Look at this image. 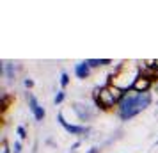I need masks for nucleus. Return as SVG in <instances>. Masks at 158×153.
Returning <instances> with one entry per match:
<instances>
[{
  "label": "nucleus",
  "mask_w": 158,
  "mask_h": 153,
  "mask_svg": "<svg viewBox=\"0 0 158 153\" xmlns=\"http://www.w3.org/2000/svg\"><path fill=\"white\" fill-rule=\"evenodd\" d=\"M153 103V95L151 93H135L133 89L126 91L123 100L117 105V116L121 121H130L135 116L149 107Z\"/></svg>",
  "instance_id": "obj_1"
},
{
  "label": "nucleus",
  "mask_w": 158,
  "mask_h": 153,
  "mask_svg": "<svg viewBox=\"0 0 158 153\" xmlns=\"http://www.w3.org/2000/svg\"><path fill=\"white\" fill-rule=\"evenodd\" d=\"M124 93H126V91L115 87V86H110V84L94 87V91H93L94 105L100 110H112L114 107L119 105V102L123 100Z\"/></svg>",
  "instance_id": "obj_2"
},
{
  "label": "nucleus",
  "mask_w": 158,
  "mask_h": 153,
  "mask_svg": "<svg viewBox=\"0 0 158 153\" xmlns=\"http://www.w3.org/2000/svg\"><path fill=\"white\" fill-rule=\"evenodd\" d=\"M71 109H73V112L77 114V117H78L80 121H85V123L93 121L94 117L98 116V109L93 107L91 103H87V102H73Z\"/></svg>",
  "instance_id": "obj_3"
},
{
  "label": "nucleus",
  "mask_w": 158,
  "mask_h": 153,
  "mask_svg": "<svg viewBox=\"0 0 158 153\" xmlns=\"http://www.w3.org/2000/svg\"><path fill=\"white\" fill-rule=\"evenodd\" d=\"M57 121H59V125H60L68 134H71V135H85L87 137V134L91 132V128L85 126V125H71V123H68V121L64 119V114H62V112H59L57 114Z\"/></svg>",
  "instance_id": "obj_4"
},
{
  "label": "nucleus",
  "mask_w": 158,
  "mask_h": 153,
  "mask_svg": "<svg viewBox=\"0 0 158 153\" xmlns=\"http://www.w3.org/2000/svg\"><path fill=\"white\" fill-rule=\"evenodd\" d=\"M25 98H27V103H29V110L32 112V116H34V119L36 121H43L44 117H46V110H44V107H41L39 105V102H37V98L32 93H27L25 95Z\"/></svg>",
  "instance_id": "obj_5"
},
{
  "label": "nucleus",
  "mask_w": 158,
  "mask_h": 153,
  "mask_svg": "<svg viewBox=\"0 0 158 153\" xmlns=\"http://www.w3.org/2000/svg\"><path fill=\"white\" fill-rule=\"evenodd\" d=\"M20 70H22V66L20 64L11 62V61H6V62L2 64V68H0V73H2L9 82H13V80H16V75H18Z\"/></svg>",
  "instance_id": "obj_6"
},
{
  "label": "nucleus",
  "mask_w": 158,
  "mask_h": 153,
  "mask_svg": "<svg viewBox=\"0 0 158 153\" xmlns=\"http://www.w3.org/2000/svg\"><path fill=\"white\" fill-rule=\"evenodd\" d=\"M151 87H153V80L151 79H148V77H144L142 73L137 77V80L133 82V91L135 93H149Z\"/></svg>",
  "instance_id": "obj_7"
},
{
  "label": "nucleus",
  "mask_w": 158,
  "mask_h": 153,
  "mask_svg": "<svg viewBox=\"0 0 158 153\" xmlns=\"http://www.w3.org/2000/svg\"><path fill=\"white\" fill-rule=\"evenodd\" d=\"M75 75L78 77L80 80H85V79H89V75H91V66L87 64V61L78 62V64L75 66Z\"/></svg>",
  "instance_id": "obj_8"
},
{
  "label": "nucleus",
  "mask_w": 158,
  "mask_h": 153,
  "mask_svg": "<svg viewBox=\"0 0 158 153\" xmlns=\"http://www.w3.org/2000/svg\"><path fill=\"white\" fill-rule=\"evenodd\" d=\"M87 64L93 70V68H103V66L112 64V61L110 59H87Z\"/></svg>",
  "instance_id": "obj_9"
},
{
  "label": "nucleus",
  "mask_w": 158,
  "mask_h": 153,
  "mask_svg": "<svg viewBox=\"0 0 158 153\" xmlns=\"http://www.w3.org/2000/svg\"><path fill=\"white\" fill-rule=\"evenodd\" d=\"M11 100H13V98H11L7 93H2V98H0V105H2V110H4V112L7 110V107H9V103H11Z\"/></svg>",
  "instance_id": "obj_10"
},
{
  "label": "nucleus",
  "mask_w": 158,
  "mask_h": 153,
  "mask_svg": "<svg viewBox=\"0 0 158 153\" xmlns=\"http://www.w3.org/2000/svg\"><path fill=\"white\" fill-rule=\"evenodd\" d=\"M59 82H60V87L66 89L68 86H69V73L62 71V73H60V79H59Z\"/></svg>",
  "instance_id": "obj_11"
},
{
  "label": "nucleus",
  "mask_w": 158,
  "mask_h": 153,
  "mask_svg": "<svg viewBox=\"0 0 158 153\" xmlns=\"http://www.w3.org/2000/svg\"><path fill=\"white\" fill-rule=\"evenodd\" d=\"M64 100H66V93H64V89H60L57 95H55V98H53V103H55V105H60Z\"/></svg>",
  "instance_id": "obj_12"
},
{
  "label": "nucleus",
  "mask_w": 158,
  "mask_h": 153,
  "mask_svg": "<svg viewBox=\"0 0 158 153\" xmlns=\"http://www.w3.org/2000/svg\"><path fill=\"white\" fill-rule=\"evenodd\" d=\"M16 134H18V137L22 139V141L29 137V134H27V128H25V126H22V125H20V126H16Z\"/></svg>",
  "instance_id": "obj_13"
},
{
  "label": "nucleus",
  "mask_w": 158,
  "mask_h": 153,
  "mask_svg": "<svg viewBox=\"0 0 158 153\" xmlns=\"http://www.w3.org/2000/svg\"><path fill=\"white\" fill-rule=\"evenodd\" d=\"M0 153H13V150L9 148L7 139H2V142H0Z\"/></svg>",
  "instance_id": "obj_14"
},
{
  "label": "nucleus",
  "mask_w": 158,
  "mask_h": 153,
  "mask_svg": "<svg viewBox=\"0 0 158 153\" xmlns=\"http://www.w3.org/2000/svg\"><path fill=\"white\" fill-rule=\"evenodd\" d=\"M13 153H22V141H15V144H13Z\"/></svg>",
  "instance_id": "obj_15"
},
{
  "label": "nucleus",
  "mask_w": 158,
  "mask_h": 153,
  "mask_svg": "<svg viewBox=\"0 0 158 153\" xmlns=\"http://www.w3.org/2000/svg\"><path fill=\"white\" fill-rule=\"evenodd\" d=\"M23 86L27 89H32L34 87V80H32V79H25V80H23Z\"/></svg>",
  "instance_id": "obj_16"
},
{
  "label": "nucleus",
  "mask_w": 158,
  "mask_h": 153,
  "mask_svg": "<svg viewBox=\"0 0 158 153\" xmlns=\"http://www.w3.org/2000/svg\"><path fill=\"white\" fill-rule=\"evenodd\" d=\"M85 153H101V148L100 146H93V148H89Z\"/></svg>",
  "instance_id": "obj_17"
},
{
  "label": "nucleus",
  "mask_w": 158,
  "mask_h": 153,
  "mask_svg": "<svg viewBox=\"0 0 158 153\" xmlns=\"http://www.w3.org/2000/svg\"><path fill=\"white\" fill-rule=\"evenodd\" d=\"M80 144H82V141H77V142H73V146H71V150L75 151L77 148H80Z\"/></svg>",
  "instance_id": "obj_18"
},
{
  "label": "nucleus",
  "mask_w": 158,
  "mask_h": 153,
  "mask_svg": "<svg viewBox=\"0 0 158 153\" xmlns=\"http://www.w3.org/2000/svg\"><path fill=\"white\" fill-rule=\"evenodd\" d=\"M155 70L158 71V59H155Z\"/></svg>",
  "instance_id": "obj_19"
},
{
  "label": "nucleus",
  "mask_w": 158,
  "mask_h": 153,
  "mask_svg": "<svg viewBox=\"0 0 158 153\" xmlns=\"http://www.w3.org/2000/svg\"><path fill=\"white\" fill-rule=\"evenodd\" d=\"M155 116H156V117H158V109H156V110H155Z\"/></svg>",
  "instance_id": "obj_20"
},
{
  "label": "nucleus",
  "mask_w": 158,
  "mask_h": 153,
  "mask_svg": "<svg viewBox=\"0 0 158 153\" xmlns=\"http://www.w3.org/2000/svg\"><path fill=\"white\" fill-rule=\"evenodd\" d=\"M156 80H158V71H156Z\"/></svg>",
  "instance_id": "obj_21"
},
{
  "label": "nucleus",
  "mask_w": 158,
  "mask_h": 153,
  "mask_svg": "<svg viewBox=\"0 0 158 153\" xmlns=\"http://www.w3.org/2000/svg\"><path fill=\"white\" fill-rule=\"evenodd\" d=\"M69 153H77V151H69Z\"/></svg>",
  "instance_id": "obj_22"
},
{
  "label": "nucleus",
  "mask_w": 158,
  "mask_h": 153,
  "mask_svg": "<svg viewBox=\"0 0 158 153\" xmlns=\"http://www.w3.org/2000/svg\"><path fill=\"white\" fill-rule=\"evenodd\" d=\"M156 144H158V141H156Z\"/></svg>",
  "instance_id": "obj_23"
}]
</instances>
